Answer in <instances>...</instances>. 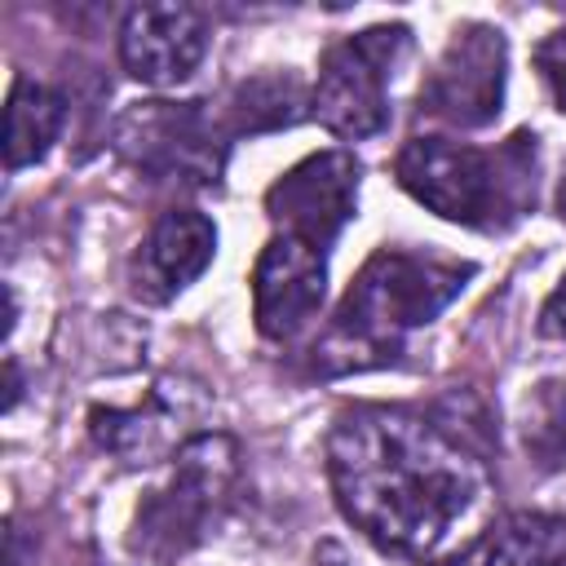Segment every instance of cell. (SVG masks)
<instances>
[{
	"instance_id": "6da1fadb",
	"label": "cell",
	"mask_w": 566,
	"mask_h": 566,
	"mask_svg": "<svg viewBox=\"0 0 566 566\" xmlns=\"http://www.w3.org/2000/svg\"><path fill=\"white\" fill-rule=\"evenodd\" d=\"M340 513L380 548L429 562L486 500V469L447 429L402 407H349L327 433Z\"/></svg>"
},
{
	"instance_id": "7a4b0ae2",
	"label": "cell",
	"mask_w": 566,
	"mask_h": 566,
	"mask_svg": "<svg viewBox=\"0 0 566 566\" xmlns=\"http://www.w3.org/2000/svg\"><path fill=\"white\" fill-rule=\"evenodd\" d=\"M469 279H473L469 261H451L438 252L380 248L349 283L327 336L314 349L318 363L327 371L389 363L402 336L438 318L464 292Z\"/></svg>"
},
{
	"instance_id": "3957f363",
	"label": "cell",
	"mask_w": 566,
	"mask_h": 566,
	"mask_svg": "<svg viewBox=\"0 0 566 566\" xmlns=\"http://www.w3.org/2000/svg\"><path fill=\"white\" fill-rule=\"evenodd\" d=\"M398 186L455 226H500L535 199V137L517 133L500 155L451 137H411L394 159Z\"/></svg>"
},
{
	"instance_id": "277c9868",
	"label": "cell",
	"mask_w": 566,
	"mask_h": 566,
	"mask_svg": "<svg viewBox=\"0 0 566 566\" xmlns=\"http://www.w3.org/2000/svg\"><path fill=\"white\" fill-rule=\"evenodd\" d=\"M234 478H239V447L226 433L190 438L172 455L168 478L142 500L133 548L155 562H172L186 548H195L226 509Z\"/></svg>"
},
{
	"instance_id": "5b68a950",
	"label": "cell",
	"mask_w": 566,
	"mask_h": 566,
	"mask_svg": "<svg viewBox=\"0 0 566 566\" xmlns=\"http://www.w3.org/2000/svg\"><path fill=\"white\" fill-rule=\"evenodd\" d=\"M407 40H411L407 27H367L332 44L323 53L318 84L310 93L314 119L345 142L380 133L389 119L385 84L394 75V62L407 53Z\"/></svg>"
},
{
	"instance_id": "8992f818",
	"label": "cell",
	"mask_w": 566,
	"mask_h": 566,
	"mask_svg": "<svg viewBox=\"0 0 566 566\" xmlns=\"http://www.w3.org/2000/svg\"><path fill=\"white\" fill-rule=\"evenodd\" d=\"M504 66H509L504 31L486 22H464L433 62V71L424 75L420 111L455 128L491 124L504 102Z\"/></svg>"
},
{
	"instance_id": "52a82bcc",
	"label": "cell",
	"mask_w": 566,
	"mask_h": 566,
	"mask_svg": "<svg viewBox=\"0 0 566 566\" xmlns=\"http://www.w3.org/2000/svg\"><path fill=\"white\" fill-rule=\"evenodd\" d=\"M265 208L279 221V234L327 248L358 208V159L349 150H323L287 168L270 190Z\"/></svg>"
},
{
	"instance_id": "ba28073f",
	"label": "cell",
	"mask_w": 566,
	"mask_h": 566,
	"mask_svg": "<svg viewBox=\"0 0 566 566\" xmlns=\"http://www.w3.org/2000/svg\"><path fill=\"white\" fill-rule=\"evenodd\" d=\"M119 146L150 172L212 181L217 177V142L212 119L199 102H137V111L119 124Z\"/></svg>"
},
{
	"instance_id": "9c48e42d",
	"label": "cell",
	"mask_w": 566,
	"mask_h": 566,
	"mask_svg": "<svg viewBox=\"0 0 566 566\" xmlns=\"http://www.w3.org/2000/svg\"><path fill=\"white\" fill-rule=\"evenodd\" d=\"M327 292V265L323 252L310 248L305 239L274 234L252 270V314L256 332L265 340H287L296 336L323 305Z\"/></svg>"
},
{
	"instance_id": "30bf717a",
	"label": "cell",
	"mask_w": 566,
	"mask_h": 566,
	"mask_svg": "<svg viewBox=\"0 0 566 566\" xmlns=\"http://www.w3.org/2000/svg\"><path fill=\"white\" fill-rule=\"evenodd\" d=\"M208 53V22L190 4H137L119 27V57L133 80L168 88L195 75Z\"/></svg>"
},
{
	"instance_id": "8fae6325",
	"label": "cell",
	"mask_w": 566,
	"mask_h": 566,
	"mask_svg": "<svg viewBox=\"0 0 566 566\" xmlns=\"http://www.w3.org/2000/svg\"><path fill=\"white\" fill-rule=\"evenodd\" d=\"M190 416L186 407V389L181 385H155L146 394V402L137 407H93L88 411V424H93V438L124 455L128 464H146V460H159L164 451H181V420Z\"/></svg>"
},
{
	"instance_id": "7c38bea8",
	"label": "cell",
	"mask_w": 566,
	"mask_h": 566,
	"mask_svg": "<svg viewBox=\"0 0 566 566\" xmlns=\"http://www.w3.org/2000/svg\"><path fill=\"white\" fill-rule=\"evenodd\" d=\"M217 252V226L195 212V208H172L155 221V230L142 243L137 256V292L146 287L150 296H172L190 287Z\"/></svg>"
},
{
	"instance_id": "4fadbf2b",
	"label": "cell",
	"mask_w": 566,
	"mask_h": 566,
	"mask_svg": "<svg viewBox=\"0 0 566 566\" xmlns=\"http://www.w3.org/2000/svg\"><path fill=\"white\" fill-rule=\"evenodd\" d=\"M464 566H566V517L509 513L473 544Z\"/></svg>"
},
{
	"instance_id": "5bb4252c",
	"label": "cell",
	"mask_w": 566,
	"mask_h": 566,
	"mask_svg": "<svg viewBox=\"0 0 566 566\" xmlns=\"http://www.w3.org/2000/svg\"><path fill=\"white\" fill-rule=\"evenodd\" d=\"M62 128V97L35 80H13L4 102V164L18 172L53 146Z\"/></svg>"
},
{
	"instance_id": "9a60e30c",
	"label": "cell",
	"mask_w": 566,
	"mask_h": 566,
	"mask_svg": "<svg viewBox=\"0 0 566 566\" xmlns=\"http://www.w3.org/2000/svg\"><path fill=\"white\" fill-rule=\"evenodd\" d=\"M301 106H305V84L296 75L270 71V75H256V80L234 88V97H230V128L234 133L283 128V124H292L301 115Z\"/></svg>"
},
{
	"instance_id": "2e32d148",
	"label": "cell",
	"mask_w": 566,
	"mask_h": 566,
	"mask_svg": "<svg viewBox=\"0 0 566 566\" xmlns=\"http://www.w3.org/2000/svg\"><path fill=\"white\" fill-rule=\"evenodd\" d=\"M522 447L539 469H566V376H548L526 394Z\"/></svg>"
},
{
	"instance_id": "e0dca14e",
	"label": "cell",
	"mask_w": 566,
	"mask_h": 566,
	"mask_svg": "<svg viewBox=\"0 0 566 566\" xmlns=\"http://www.w3.org/2000/svg\"><path fill=\"white\" fill-rule=\"evenodd\" d=\"M535 71H539L548 97L557 102V111L566 115V27L535 44Z\"/></svg>"
},
{
	"instance_id": "ac0fdd59",
	"label": "cell",
	"mask_w": 566,
	"mask_h": 566,
	"mask_svg": "<svg viewBox=\"0 0 566 566\" xmlns=\"http://www.w3.org/2000/svg\"><path fill=\"white\" fill-rule=\"evenodd\" d=\"M539 336L548 340H566V279L553 287V296L539 310Z\"/></svg>"
},
{
	"instance_id": "d6986e66",
	"label": "cell",
	"mask_w": 566,
	"mask_h": 566,
	"mask_svg": "<svg viewBox=\"0 0 566 566\" xmlns=\"http://www.w3.org/2000/svg\"><path fill=\"white\" fill-rule=\"evenodd\" d=\"M18 394H22V385H18V363L9 358V363H4V407H13Z\"/></svg>"
},
{
	"instance_id": "ffe728a7",
	"label": "cell",
	"mask_w": 566,
	"mask_h": 566,
	"mask_svg": "<svg viewBox=\"0 0 566 566\" xmlns=\"http://www.w3.org/2000/svg\"><path fill=\"white\" fill-rule=\"evenodd\" d=\"M557 212H562V221H566V177H562V190H557Z\"/></svg>"
}]
</instances>
